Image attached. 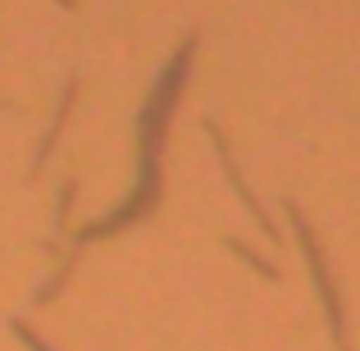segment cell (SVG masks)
I'll return each mask as SVG.
<instances>
[{
    "instance_id": "1",
    "label": "cell",
    "mask_w": 360,
    "mask_h": 351,
    "mask_svg": "<svg viewBox=\"0 0 360 351\" xmlns=\"http://www.w3.org/2000/svg\"><path fill=\"white\" fill-rule=\"evenodd\" d=\"M187 64H192V37H187V46L174 55V64L165 69V78L155 82V91H150L146 119H141V178H137V196H132V201L123 205L119 215H110V219L82 229V242L115 233V229H123L128 219H137V215H146L150 205H155V187H160V137H165V128H169V110H174V101H178V87H183Z\"/></svg>"
},
{
    "instance_id": "2",
    "label": "cell",
    "mask_w": 360,
    "mask_h": 351,
    "mask_svg": "<svg viewBox=\"0 0 360 351\" xmlns=\"http://www.w3.org/2000/svg\"><path fill=\"white\" fill-rule=\"evenodd\" d=\"M14 333H18V338H23V343H27V347H32V351H51V347H46V343H41V338H37V333H32V328H27V324H23V319H18V324H14Z\"/></svg>"
}]
</instances>
